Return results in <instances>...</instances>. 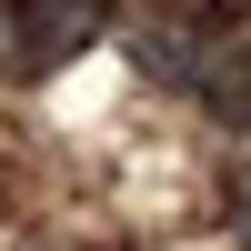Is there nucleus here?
Listing matches in <instances>:
<instances>
[{"label":"nucleus","instance_id":"4","mask_svg":"<svg viewBox=\"0 0 251 251\" xmlns=\"http://www.w3.org/2000/svg\"><path fill=\"white\" fill-rule=\"evenodd\" d=\"M231 231H241V251H251V191H241V211H231Z\"/></svg>","mask_w":251,"mask_h":251},{"label":"nucleus","instance_id":"3","mask_svg":"<svg viewBox=\"0 0 251 251\" xmlns=\"http://www.w3.org/2000/svg\"><path fill=\"white\" fill-rule=\"evenodd\" d=\"M0 80H20V20H10V0H0Z\"/></svg>","mask_w":251,"mask_h":251},{"label":"nucleus","instance_id":"1","mask_svg":"<svg viewBox=\"0 0 251 251\" xmlns=\"http://www.w3.org/2000/svg\"><path fill=\"white\" fill-rule=\"evenodd\" d=\"M10 20H20V80H40L111 30V0H10Z\"/></svg>","mask_w":251,"mask_h":251},{"label":"nucleus","instance_id":"2","mask_svg":"<svg viewBox=\"0 0 251 251\" xmlns=\"http://www.w3.org/2000/svg\"><path fill=\"white\" fill-rule=\"evenodd\" d=\"M191 100L211 121H231V131H251V20L241 30H221L211 40V60H201V80H191Z\"/></svg>","mask_w":251,"mask_h":251}]
</instances>
